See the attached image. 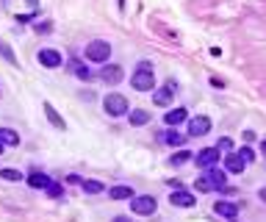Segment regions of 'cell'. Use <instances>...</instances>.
I'll list each match as a JSON object with an SVG mask.
<instances>
[{"instance_id": "cell-1", "label": "cell", "mask_w": 266, "mask_h": 222, "mask_svg": "<svg viewBox=\"0 0 266 222\" xmlns=\"http://www.w3.org/2000/svg\"><path fill=\"white\" fill-rule=\"evenodd\" d=\"M130 86L136 92H150L155 89V75H153V67H150V61H142V64L136 67V72L130 75Z\"/></svg>"}, {"instance_id": "cell-2", "label": "cell", "mask_w": 266, "mask_h": 222, "mask_svg": "<svg viewBox=\"0 0 266 222\" xmlns=\"http://www.w3.org/2000/svg\"><path fill=\"white\" fill-rule=\"evenodd\" d=\"M103 108H106L108 117H125L130 111L128 100H125V95H117V92H111V95H106V100H103Z\"/></svg>"}, {"instance_id": "cell-3", "label": "cell", "mask_w": 266, "mask_h": 222, "mask_svg": "<svg viewBox=\"0 0 266 222\" xmlns=\"http://www.w3.org/2000/svg\"><path fill=\"white\" fill-rule=\"evenodd\" d=\"M108 56H111V45L106 39H95L86 48V61H92V64H103V61H108Z\"/></svg>"}, {"instance_id": "cell-4", "label": "cell", "mask_w": 266, "mask_h": 222, "mask_svg": "<svg viewBox=\"0 0 266 222\" xmlns=\"http://www.w3.org/2000/svg\"><path fill=\"white\" fill-rule=\"evenodd\" d=\"M155 208H158V200H155L153 194H139V197H130V211H133V214L150 216V214H155Z\"/></svg>"}, {"instance_id": "cell-5", "label": "cell", "mask_w": 266, "mask_h": 222, "mask_svg": "<svg viewBox=\"0 0 266 222\" xmlns=\"http://www.w3.org/2000/svg\"><path fill=\"white\" fill-rule=\"evenodd\" d=\"M219 158H222V153H219L216 147H205V150H200L194 156V164L200 169H211V167H216V164H219Z\"/></svg>"}, {"instance_id": "cell-6", "label": "cell", "mask_w": 266, "mask_h": 222, "mask_svg": "<svg viewBox=\"0 0 266 222\" xmlns=\"http://www.w3.org/2000/svg\"><path fill=\"white\" fill-rule=\"evenodd\" d=\"M169 203H172V205H177V208H191V205H194L197 200H194V194H191V192H186V189L180 186L177 192H172Z\"/></svg>"}, {"instance_id": "cell-7", "label": "cell", "mask_w": 266, "mask_h": 222, "mask_svg": "<svg viewBox=\"0 0 266 222\" xmlns=\"http://www.w3.org/2000/svg\"><path fill=\"white\" fill-rule=\"evenodd\" d=\"M211 131V120L208 117H191L189 120V136H202Z\"/></svg>"}, {"instance_id": "cell-8", "label": "cell", "mask_w": 266, "mask_h": 222, "mask_svg": "<svg viewBox=\"0 0 266 222\" xmlns=\"http://www.w3.org/2000/svg\"><path fill=\"white\" fill-rule=\"evenodd\" d=\"M100 78L106 81L108 86H117L119 81L125 78V72H122V67H117V64H111V67H103V72H100Z\"/></svg>"}, {"instance_id": "cell-9", "label": "cell", "mask_w": 266, "mask_h": 222, "mask_svg": "<svg viewBox=\"0 0 266 222\" xmlns=\"http://www.w3.org/2000/svg\"><path fill=\"white\" fill-rule=\"evenodd\" d=\"M186 120H189V111H186L183 106H180V108H172V111H166V114H164V122H166L169 128L180 125V122H186Z\"/></svg>"}, {"instance_id": "cell-10", "label": "cell", "mask_w": 266, "mask_h": 222, "mask_svg": "<svg viewBox=\"0 0 266 222\" xmlns=\"http://www.w3.org/2000/svg\"><path fill=\"white\" fill-rule=\"evenodd\" d=\"M213 211H216L219 216H225V219H236V216H238V205L236 203H227V200H219V203L213 205Z\"/></svg>"}, {"instance_id": "cell-11", "label": "cell", "mask_w": 266, "mask_h": 222, "mask_svg": "<svg viewBox=\"0 0 266 222\" xmlns=\"http://www.w3.org/2000/svg\"><path fill=\"white\" fill-rule=\"evenodd\" d=\"M172 95H175V84H166V89H158L153 95V103H155V106H161V108H166L172 103Z\"/></svg>"}, {"instance_id": "cell-12", "label": "cell", "mask_w": 266, "mask_h": 222, "mask_svg": "<svg viewBox=\"0 0 266 222\" xmlns=\"http://www.w3.org/2000/svg\"><path fill=\"white\" fill-rule=\"evenodd\" d=\"M39 64L42 67H48V70H53V67H59L61 64V56L56 53V50H39Z\"/></svg>"}, {"instance_id": "cell-13", "label": "cell", "mask_w": 266, "mask_h": 222, "mask_svg": "<svg viewBox=\"0 0 266 222\" xmlns=\"http://www.w3.org/2000/svg\"><path fill=\"white\" fill-rule=\"evenodd\" d=\"M70 70L75 72V75H78L81 81H92V70H89V67L83 64L81 59H70Z\"/></svg>"}, {"instance_id": "cell-14", "label": "cell", "mask_w": 266, "mask_h": 222, "mask_svg": "<svg viewBox=\"0 0 266 222\" xmlns=\"http://www.w3.org/2000/svg\"><path fill=\"white\" fill-rule=\"evenodd\" d=\"M225 169H227V172H233V175L241 172V169H244V158L238 156V153H227V156H225Z\"/></svg>"}, {"instance_id": "cell-15", "label": "cell", "mask_w": 266, "mask_h": 222, "mask_svg": "<svg viewBox=\"0 0 266 222\" xmlns=\"http://www.w3.org/2000/svg\"><path fill=\"white\" fill-rule=\"evenodd\" d=\"M202 175H205V178L208 180H211V186L213 189H225V183H227V178H225V172H222V169H208V172H202Z\"/></svg>"}, {"instance_id": "cell-16", "label": "cell", "mask_w": 266, "mask_h": 222, "mask_svg": "<svg viewBox=\"0 0 266 222\" xmlns=\"http://www.w3.org/2000/svg\"><path fill=\"white\" fill-rule=\"evenodd\" d=\"M0 144H3V147H17L20 144L17 131H12V128H0Z\"/></svg>"}, {"instance_id": "cell-17", "label": "cell", "mask_w": 266, "mask_h": 222, "mask_svg": "<svg viewBox=\"0 0 266 222\" xmlns=\"http://www.w3.org/2000/svg\"><path fill=\"white\" fill-rule=\"evenodd\" d=\"M128 120H130V125H133V128H136V125H147V122H150V111H144V108L128 111Z\"/></svg>"}, {"instance_id": "cell-18", "label": "cell", "mask_w": 266, "mask_h": 222, "mask_svg": "<svg viewBox=\"0 0 266 222\" xmlns=\"http://www.w3.org/2000/svg\"><path fill=\"white\" fill-rule=\"evenodd\" d=\"M45 114H48V120L53 122V125L59 128V131H64V128H67V122L61 120V117H59V111H56V108L50 106V103H45Z\"/></svg>"}, {"instance_id": "cell-19", "label": "cell", "mask_w": 266, "mask_h": 222, "mask_svg": "<svg viewBox=\"0 0 266 222\" xmlns=\"http://www.w3.org/2000/svg\"><path fill=\"white\" fill-rule=\"evenodd\" d=\"M108 194H111V200H130L133 197V189L130 186H111Z\"/></svg>"}, {"instance_id": "cell-20", "label": "cell", "mask_w": 266, "mask_h": 222, "mask_svg": "<svg viewBox=\"0 0 266 222\" xmlns=\"http://www.w3.org/2000/svg\"><path fill=\"white\" fill-rule=\"evenodd\" d=\"M28 183H31L34 189H45V186L50 183V178H48L45 172H31V175H28Z\"/></svg>"}, {"instance_id": "cell-21", "label": "cell", "mask_w": 266, "mask_h": 222, "mask_svg": "<svg viewBox=\"0 0 266 222\" xmlns=\"http://www.w3.org/2000/svg\"><path fill=\"white\" fill-rule=\"evenodd\" d=\"M186 136H189V133H177V131H166L164 133V142H169V144H175V147H183V142H186Z\"/></svg>"}, {"instance_id": "cell-22", "label": "cell", "mask_w": 266, "mask_h": 222, "mask_svg": "<svg viewBox=\"0 0 266 222\" xmlns=\"http://www.w3.org/2000/svg\"><path fill=\"white\" fill-rule=\"evenodd\" d=\"M0 56H3V59H6L12 67H17V56H14V50L9 48V45L3 42V39H0Z\"/></svg>"}, {"instance_id": "cell-23", "label": "cell", "mask_w": 266, "mask_h": 222, "mask_svg": "<svg viewBox=\"0 0 266 222\" xmlns=\"http://www.w3.org/2000/svg\"><path fill=\"white\" fill-rule=\"evenodd\" d=\"M169 161H172V164H175V167H180V164L191 161V153H189V150H186V147H180V150H177V153H175V156H172V158H169Z\"/></svg>"}, {"instance_id": "cell-24", "label": "cell", "mask_w": 266, "mask_h": 222, "mask_svg": "<svg viewBox=\"0 0 266 222\" xmlns=\"http://www.w3.org/2000/svg\"><path fill=\"white\" fill-rule=\"evenodd\" d=\"M0 178H3V180H12V183H17V180L25 178V175L17 172V169H0Z\"/></svg>"}, {"instance_id": "cell-25", "label": "cell", "mask_w": 266, "mask_h": 222, "mask_svg": "<svg viewBox=\"0 0 266 222\" xmlns=\"http://www.w3.org/2000/svg\"><path fill=\"white\" fill-rule=\"evenodd\" d=\"M81 183H83V189H86L89 194H100V192H103V183H100V180H81Z\"/></svg>"}, {"instance_id": "cell-26", "label": "cell", "mask_w": 266, "mask_h": 222, "mask_svg": "<svg viewBox=\"0 0 266 222\" xmlns=\"http://www.w3.org/2000/svg\"><path fill=\"white\" fill-rule=\"evenodd\" d=\"M216 150L222 153V156H227V153H233V142H230L227 136H222V139L216 142Z\"/></svg>"}, {"instance_id": "cell-27", "label": "cell", "mask_w": 266, "mask_h": 222, "mask_svg": "<svg viewBox=\"0 0 266 222\" xmlns=\"http://www.w3.org/2000/svg\"><path fill=\"white\" fill-rule=\"evenodd\" d=\"M194 189L197 192H213V186H211V180L202 175V178H197V183H194Z\"/></svg>"}, {"instance_id": "cell-28", "label": "cell", "mask_w": 266, "mask_h": 222, "mask_svg": "<svg viewBox=\"0 0 266 222\" xmlns=\"http://www.w3.org/2000/svg\"><path fill=\"white\" fill-rule=\"evenodd\" d=\"M34 28H36V34H50V31H53V23H50V20H42V23H36Z\"/></svg>"}, {"instance_id": "cell-29", "label": "cell", "mask_w": 266, "mask_h": 222, "mask_svg": "<svg viewBox=\"0 0 266 222\" xmlns=\"http://www.w3.org/2000/svg\"><path fill=\"white\" fill-rule=\"evenodd\" d=\"M45 192H48L50 197H61V194H64V192H61V186H59V183H53V180H50L48 186H45Z\"/></svg>"}, {"instance_id": "cell-30", "label": "cell", "mask_w": 266, "mask_h": 222, "mask_svg": "<svg viewBox=\"0 0 266 222\" xmlns=\"http://www.w3.org/2000/svg\"><path fill=\"white\" fill-rule=\"evenodd\" d=\"M238 156H241V158H244V164H249V161H255V150H249L247 144H244L241 150H238Z\"/></svg>"}, {"instance_id": "cell-31", "label": "cell", "mask_w": 266, "mask_h": 222, "mask_svg": "<svg viewBox=\"0 0 266 222\" xmlns=\"http://www.w3.org/2000/svg\"><path fill=\"white\" fill-rule=\"evenodd\" d=\"M241 139H244V144H249V142H255V133H252V131H244Z\"/></svg>"}, {"instance_id": "cell-32", "label": "cell", "mask_w": 266, "mask_h": 222, "mask_svg": "<svg viewBox=\"0 0 266 222\" xmlns=\"http://www.w3.org/2000/svg\"><path fill=\"white\" fill-rule=\"evenodd\" d=\"M114 222H128V216H117V219H114Z\"/></svg>"}, {"instance_id": "cell-33", "label": "cell", "mask_w": 266, "mask_h": 222, "mask_svg": "<svg viewBox=\"0 0 266 222\" xmlns=\"http://www.w3.org/2000/svg\"><path fill=\"white\" fill-rule=\"evenodd\" d=\"M260 153H263V156H266V142H260Z\"/></svg>"}, {"instance_id": "cell-34", "label": "cell", "mask_w": 266, "mask_h": 222, "mask_svg": "<svg viewBox=\"0 0 266 222\" xmlns=\"http://www.w3.org/2000/svg\"><path fill=\"white\" fill-rule=\"evenodd\" d=\"M260 200H263V203H266V189H260Z\"/></svg>"}, {"instance_id": "cell-35", "label": "cell", "mask_w": 266, "mask_h": 222, "mask_svg": "<svg viewBox=\"0 0 266 222\" xmlns=\"http://www.w3.org/2000/svg\"><path fill=\"white\" fill-rule=\"evenodd\" d=\"M28 3H31V6H36V3H39V0H28Z\"/></svg>"}, {"instance_id": "cell-36", "label": "cell", "mask_w": 266, "mask_h": 222, "mask_svg": "<svg viewBox=\"0 0 266 222\" xmlns=\"http://www.w3.org/2000/svg\"><path fill=\"white\" fill-rule=\"evenodd\" d=\"M117 3H119V9H122V6H125V0H117Z\"/></svg>"}, {"instance_id": "cell-37", "label": "cell", "mask_w": 266, "mask_h": 222, "mask_svg": "<svg viewBox=\"0 0 266 222\" xmlns=\"http://www.w3.org/2000/svg\"><path fill=\"white\" fill-rule=\"evenodd\" d=\"M0 153H3V144H0Z\"/></svg>"}]
</instances>
